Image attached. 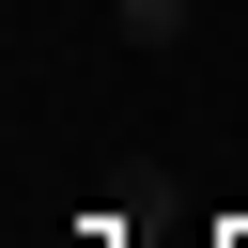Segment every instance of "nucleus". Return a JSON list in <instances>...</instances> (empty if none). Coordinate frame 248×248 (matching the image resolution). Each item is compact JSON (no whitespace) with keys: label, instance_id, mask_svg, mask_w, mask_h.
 <instances>
[{"label":"nucleus","instance_id":"f257e3e1","mask_svg":"<svg viewBox=\"0 0 248 248\" xmlns=\"http://www.w3.org/2000/svg\"><path fill=\"white\" fill-rule=\"evenodd\" d=\"M186 16H202V0H108V31H124V46H186Z\"/></svg>","mask_w":248,"mask_h":248}]
</instances>
